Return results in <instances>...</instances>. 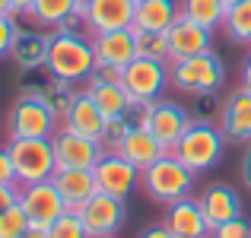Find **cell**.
Returning <instances> with one entry per match:
<instances>
[{"label":"cell","mask_w":251,"mask_h":238,"mask_svg":"<svg viewBox=\"0 0 251 238\" xmlns=\"http://www.w3.org/2000/svg\"><path fill=\"white\" fill-rule=\"evenodd\" d=\"M86 95L92 98V102L102 108L105 118H121V115H130L134 111V98L127 95V89H124L121 83H111V79H102L92 73L86 79Z\"/></svg>","instance_id":"7402d4cb"},{"label":"cell","mask_w":251,"mask_h":238,"mask_svg":"<svg viewBox=\"0 0 251 238\" xmlns=\"http://www.w3.org/2000/svg\"><path fill=\"white\" fill-rule=\"evenodd\" d=\"M51 143H54L57 168H96V162L105 156L102 146H99V140L74 134V130H64V127L54 130Z\"/></svg>","instance_id":"7c38bea8"},{"label":"cell","mask_w":251,"mask_h":238,"mask_svg":"<svg viewBox=\"0 0 251 238\" xmlns=\"http://www.w3.org/2000/svg\"><path fill=\"white\" fill-rule=\"evenodd\" d=\"M194 181H197V171H191L181 159L172 156V153H166L162 159H156L153 165H147L140 171L143 194L150 200L162 203V207L181 200V197H191L194 194Z\"/></svg>","instance_id":"3957f363"},{"label":"cell","mask_w":251,"mask_h":238,"mask_svg":"<svg viewBox=\"0 0 251 238\" xmlns=\"http://www.w3.org/2000/svg\"><path fill=\"white\" fill-rule=\"evenodd\" d=\"M169 83L172 89L184 92V95H213L226 83V64L213 51H201V54L181 57V61H169Z\"/></svg>","instance_id":"7a4b0ae2"},{"label":"cell","mask_w":251,"mask_h":238,"mask_svg":"<svg viewBox=\"0 0 251 238\" xmlns=\"http://www.w3.org/2000/svg\"><path fill=\"white\" fill-rule=\"evenodd\" d=\"M80 219H83L89 238H111V235L121 232L124 222H127V200L96 190V194L83 203Z\"/></svg>","instance_id":"9c48e42d"},{"label":"cell","mask_w":251,"mask_h":238,"mask_svg":"<svg viewBox=\"0 0 251 238\" xmlns=\"http://www.w3.org/2000/svg\"><path fill=\"white\" fill-rule=\"evenodd\" d=\"M25 229H29V216L19 203H13L10 210L0 213V238H19Z\"/></svg>","instance_id":"4dcf8cb0"},{"label":"cell","mask_w":251,"mask_h":238,"mask_svg":"<svg viewBox=\"0 0 251 238\" xmlns=\"http://www.w3.org/2000/svg\"><path fill=\"white\" fill-rule=\"evenodd\" d=\"M105 121H108V118L102 115V108H99V105L86 95V89H80V92H76V98H74V105L67 108V115L61 118V127L99 140V137H102V130H105Z\"/></svg>","instance_id":"ffe728a7"},{"label":"cell","mask_w":251,"mask_h":238,"mask_svg":"<svg viewBox=\"0 0 251 238\" xmlns=\"http://www.w3.org/2000/svg\"><path fill=\"white\" fill-rule=\"evenodd\" d=\"M35 89H38V95L48 102V108L57 115V121L67 115V108L74 105L76 92H80L74 83H67V79H57V76H48V83H45V86H35Z\"/></svg>","instance_id":"4316f807"},{"label":"cell","mask_w":251,"mask_h":238,"mask_svg":"<svg viewBox=\"0 0 251 238\" xmlns=\"http://www.w3.org/2000/svg\"><path fill=\"white\" fill-rule=\"evenodd\" d=\"M220 130L229 143H251V92L232 89L220 111Z\"/></svg>","instance_id":"9a60e30c"},{"label":"cell","mask_w":251,"mask_h":238,"mask_svg":"<svg viewBox=\"0 0 251 238\" xmlns=\"http://www.w3.org/2000/svg\"><path fill=\"white\" fill-rule=\"evenodd\" d=\"M134 3H140V0H134Z\"/></svg>","instance_id":"f6af8a7d"},{"label":"cell","mask_w":251,"mask_h":238,"mask_svg":"<svg viewBox=\"0 0 251 238\" xmlns=\"http://www.w3.org/2000/svg\"><path fill=\"white\" fill-rule=\"evenodd\" d=\"M3 13H10V0H0V16H3ZM13 16V13H10Z\"/></svg>","instance_id":"7bdbcfd3"},{"label":"cell","mask_w":251,"mask_h":238,"mask_svg":"<svg viewBox=\"0 0 251 238\" xmlns=\"http://www.w3.org/2000/svg\"><path fill=\"white\" fill-rule=\"evenodd\" d=\"M162 222L169 232H175V238H210V222L197 197H181V200L169 203Z\"/></svg>","instance_id":"2e32d148"},{"label":"cell","mask_w":251,"mask_h":238,"mask_svg":"<svg viewBox=\"0 0 251 238\" xmlns=\"http://www.w3.org/2000/svg\"><path fill=\"white\" fill-rule=\"evenodd\" d=\"M239 171H242V181H245V188H251V143H248V153L242 156Z\"/></svg>","instance_id":"f35d334b"},{"label":"cell","mask_w":251,"mask_h":238,"mask_svg":"<svg viewBox=\"0 0 251 238\" xmlns=\"http://www.w3.org/2000/svg\"><path fill=\"white\" fill-rule=\"evenodd\" d=\"M248 238H251V235H248Z\"/></svg>","instance_id":"7dc6e473"},{"label":"cell","mask_w":251,"mask_h":238,"mask_svg":"<svg viewBox=\"0 0 251 238\" xmlns=\"http://www.w3.org/2000/svg\"><path fill=\"white\" fill-rule=\"evenodd\" d=\"M0 184H16V171H13V159L6 146H0Z\"/></svg>","instance_id":"e575fe53"},{"label":"cell","mask_w":251,"mask_h":238,"mask_svg":"<svg viewBox=\"0 0 251 238\" xmlns=\"http://www.w3.org/2000/svg\"><path fill=\"white\" fill-rule=\"evenodd\" d=\"M89 3H92V0H74V13H76V16H83Z\"/></svg>","instance_id":"b9f144b4"},{"label":"cell","mask_w":251,"mask_h":238,"mask_svg":"<svg viewBox=\"0 0 251 238\" xmlns=\"http://www.w3.org/2000/svg\"><path fill=\"white\" fill-rule=\"evenodd\" d=\"M6 127H10V137H54V130L61 127V121H57V115L48 108V102L38 95L35 86H29V89H23V95L13 102Z\"/></svg>","instance_id":"52a82bcc"},{"label":"cell","mask_w":251,"mask_h":238,"mask_svg":"<svg viewBox=\"0 0 251 238\" xmlns=\"http://www.w3.org/2000/svg\"><path fill=\"white\" fill-rule=\"evenodd\" d=\"M51 181H54V188L61 190L64 203H67V213H80L83 203L99 190L92 168H57Z\"/></svg>","instance_id":"d6986e66"},{"label":"cell","mask_w":251,"mask_h":238,"mask_svg":"<svg viewBox=\"0 0 251 238\" xmlns=\"http://www.w3.org/2000/svg\"><path fill=\"white\" fill-rule=\"evenodd\" d=\"M48 42H51V32L16 29V38H13V45H10V61L16 64L23 73L45 70V61H48Z\"/></svg>","instance_id":"ac0fdd59"},{"label":"cell","mask_w":251,"mask_h":238,"mask_svg":"<svg viewBox=\"0 0 251 238\" xmlns=\"http://www.w3.org/2000/svg\"><path fill=\"white\" fill-rule=\"evenodd\" d=\"M226 137H223L220 124H210V121H191V127L184 130V137L175 143V149H172V156H178L184 165H188L191 171H210L216 162L223 159L226 153Z\"/></svg>","instance_id":"277c9868"},{"label":"cell","mask_w":251,"mask_h":238,"mask_svg":"<svg viewBox=\"0 0 251 238\" xmlns=\"http://www.w3.org/2000/svg\"><path fill=\"white\" fill-rule=\"evenodd\" d=\"M19 238H51V229H48V226H35V222H29V229H25Z\"/></svg>","instance_id":"74e56055"},{"label":"cell","mask_w":251,"mask_h":238,"mask_svg":"<svg viewBox=\"0 0 251 238\" xmlns=\"http://www.w3.org/2000/svg\"><path fill=\"white\" fill-rule=\"evenodd\" d=\"M19 207L25 210L29 222L35 226H51L57 216L67 213L61 190L54 188V181H35V184H19Z\"/></svg>","instance_id":"30bf717a"},{"label":"cell","mask_w":251,"mask_h":238,"mask_svg":"<svg viewBox=\"0 0 251 238\" xmlns=\"http://www.w3.org/2000/svg\"><path fill=\"white\" fill-rule=\"evenodd\" d=\"M16 171V184H35L51 181L57 171V156L51 137H10L6 143Z\"/></svg>","instance_id":"5b68a950"},{"label":"cell","mask_w":251,"mask_h":238,"mask_svg":"<svg viewBox=\"0 0 251 238\" xmlns=\"http://www.w3.org/2000/svg\"><path fill=\"white\" fill-rule=\"evenodd\" d=\"M16 16H10V13H3L0 16V61L3 57H10V45H13V38H16Z\"/></svg>","instance_id":"836d02e7"},{"label":"cell","mask_w":251,"mask_h":238,"mask_svg":"<svg viewBox=\"0 0 251 238\" xmlns=\"http://www.w3.org/2000/svg\"><path fill=\"white\" fill-rule=\"evenodd\" d=\"M92 175H96V184H99V190H102V194L121 197V200H127V197L140 188V168H137V165H130L127 159L118 156V153H105L96 162Z\"/></svg>","instance_id":"8fae6325"},{"label":"cell","mask_w":251,"mask_h":238,"mask_svg":"<svg viewBox=\"0 0 251 238\" xmlns=\"http://www.w3.org/2000/svg\"><path fill=\"white\" fill-rule=\"evenodd\" d=\"M32 3H35V0H10V13L13 16H29V10H32Z\"/></svg>","instance_id":"ab89813d"},{"label":"cell","mask_w":251,"mask_h":238,"mask_svg":"<svg viewBox=\"0 0 251 238\" xmlns=\"http://www.w3.org/2000/svg\"><path fill=\"white\" fill-rule=\"evenodd\" d=\"M137 35V57L169 61V35L166 32H134Z\"/></svg>","instance_id":"f1b7e54d"},{"label":"cell","mask_w":251,"mask_h":238,"mask_svg":"<svg viewBox=\"0 0 251 238\" xmlns=\"http://www.w3.org/2000/svg\"><path fill=\"white\" fill-rule=\"evenodd\" d=\"M51 238H89V232H86L80 213H64L57 216L54 222H51Z\"/></svg>","instance_id":"1f68e13d"},{"label":"cell","mask_w":251,"mask_h":238,"mask_svg":"<svg viewBox=\"0 0 251 238\" xmlns=\"http://www.w3.org/2000/svg\"><path fill=\"white\" fill-rule=\"evenodd\" d=\"M134 0H92L83 13V29L89 35L127 29V25H134Z\"/></svg>","instance_id":"4fadbf2b"},{"label":"cell","mask_w":251,"mask_h":238,"mask_svg":"<svg viewBox=\"0 0 251 238\" xmlns=\"http://www.w3.org/2000/svg\"><path fill=\"white\" fill-rule=\"evenodd\" d=\"M111 238H118V235H111Z\"/></svg>","instance_id":"bcb514c9"},{"label":"cell","mask_w":251,"mask_h":238,"mask_svg":"<svg viewBox=\"0 0 251 238\" xmlns=\"http://www.w3.org/2000/svg\"><path fill=\"white\" fill-rule=\"evenodd\" d=\"M45 73L67 79V83H86L96 73V51H92V35L86 38L80 32H51L48 42V61Z\"/></svg>","instance_id":"6da1fadb"},{"label":"cell","mask_w":251,"mask_h":238,"mask_svg":"<svg viewBox=\"0 0 251 238\" xmlns=\"http://www.w3.org/2000/svg\"><path fill=\"white\" fill-rule=\"evenodd\" d=\"M121 86L127 89V95L137 105H147L162 98L169 83V61H153V57H134V61L124 67Z\"/></svg>","instance_id":"ba28073f"},{"label":"cell","mask_w":251,"mask_h":238,"mask_svg":"<svg viewBox=\"0 0 251 238\" xmlns=\"http://www.w3.org/2000/svg\"><path fill=\"white\" fill-rule=\"evenodd\" d=\"M134 127V121H130L127 115H121V118H108L105 121V130H102V137H99V146H102V153H115L118 146H121V140L127 137V130Z\"/></svg>","instance_id":"f546056e"},{"label":"cell","mask_w":251,"mask_h":238,"mask_svg":"<svg viewBox=\"0 0 251 238\" xmlns=\"http://www.w3.org/2000/svg\"><path fill=\"white\" fill-rule=\"evenodd\" d=\"M127 118L134 124H140V127H147L169 153L175 149V143L181 140L184 130L194 121V118L184 111V105L172 102V98H156V102H147V105H134V111H130Z\"/></svg>","instance_id":"8992f818"},{"label":"cell","mask_w":251,"mask_h":238,"mask_svg":"<svg viewBox=\"0 0 251 238\" xmlns=\"http://www.w3.org/2000/svg\"><path fill=\"white\" fill-rule=\"evenodd\" d=\"M92 51H96V67H118L124 70L137 57V35L134 25L115 32H102L92 35Z\"/></svg>","instance_id":"5bb4252c"},{"label":"cell","mask_w":251,"mask_h":238,"mask_svg":"<svg viewBox=\"0 0 251 238\" xmlns=\"http://www.w3.org/2000/svg\"><path fill=\"white\" fill-rule=\"evenodd\" d=\"M115 153H118V156H124V159H127L130 165H137V168L143 171L147 165H153L156 159H162V156H166L169 149L162 146V143L156 140V137L150 134L147 127H140V124H134V127L127 130V137L121 140V146H118Z\"/></svg>","instance_id":"603a6c76"},{"label":"cell","mask_w":251,"mask_h":238,"mask_svg":"<svg viewBox=\"0 0 251 238\" xmlns=\"http://www.w3.org/2000/svg\"><path fill=\"white\" fill-rule=\"evenodd\" d=\"M67 16H74V0H35L29 10V19L42 29L54 32Z\"/></svg>","instance_id":"484cf974"},{"label":"cell","mask_w":251,"mask_h":238,"mask_svg":"<svg viewBox=\"0 0 251 238\" xmlns=\"http://www.w3.org/2000/svg\"><path fill=\"white\" fill-rule=\"evenodd\" d=\"M181 16L194 19L203 29H223V19H226V3L223 0H181Z\"/></svg>","instance_id":"d4e9b609"},{"label":"cell","mask_w":251,"mask_h":238,"mask_svg":"<svg viewBox=\"0 0 251 238\" xmlns=\"http://www.w3.org/2000/svg\"><path fill=\"white\" fill-rule=\"evenodd\" d=\"M19 203V184H0V213Z\"/></svg>","instance_id":"d590c367"},{"label":"cell","mask_w":251,"mask_h":238,"mask_svg":"<svg viewBox=\"0 0 251 238\" xmlns=\"http://www.w3.org/2000/svg\"><path fill=\"white\" fill-rule=\"evenodd\" d=\"M223 3H226V10H229V6H235V3H242V0H223Z\"/></svg>","instance_id":"ee69618b"},{"label":"cell","mask_w":251,"mask_h":238,"mask_svg":"<svg viewBox=\"0 0 251 238\" xmlns=\"http://www.w3.org/2000/svg\"><path fill=\"white\" fill-rule=\"evenodd\" d=\"M140 238H175V232H169L166 222H153V226H147L140 232Z\"/></svg>","instance_id":"8d00e7d4"},{"label":"cell","mask_w":251,"mask_h":238,"mask_svg":"<svg viewBox=\"0 0 251 238\" xmlns=\"http://www.w3.org/2000/svg\"><path fill=\"white\" fill-rule=\"evenodd\" d=\"M242 89L251 92V54L242 61Z\"/></svg>","instance_id":"60d3db41"},{"label":"cell","mask_w":251,"mask_h":238,"mask_svg":"<svg viewBox=\"0 0 251 238\" xmlns=\"http://www.w3.org/2000/svg\"><path fill=\"white\" fill-rule=\"evenodd\" d=\"M166 35H169V61H181V57L201 54V51H207L210 42H213V32L197 25L194 19H188V16H178Z\"/></svg>","instance_id":"e0dca14e"},{"label":"cell","mask_w":251,"mask_h":238,"mask_svg":"<svg viewBox=\"0 0 251 238\" xmlns=\"http://www.w3.org/2000/svg\"><path fill=\"white\" fill-rule=\"evenodd\" d=\"M248 235H251V222L245 216H235V219L210 229V238H248Z\"/></svg>","instance_id":"d6a6232c"},{"label":"cell","mask_w":251,"mask_h":238,"mask_svg":"<svg viewBox=\"0 0 251 238\" xmlns=\"http://www.w3.org/2000/svg\"><path fill=\"white\" fill-rule=\"evenodd\" d=\"M178 16V0H140L134 6V32H169Z\"/></svg>","instance_id":"cb8c5ba5"},{"label":"cell","mask_w":251,"mask_h":238,"mask_svg":"<svg viewBox=\"0 0 251 238\" xmlns=\"http://www.w3.org/2000/svg\"><path fill=\"white\" fill-rule=\"evenodd\" d=\"M197 200H201V210H203V216H207L210 229L242 216V197H239V190L229 188V184H210V188H203V194L197 197Z\"/></svg>","instance_id":"44dd1931"},{"label":"cell","mask_w":251,"mask_h":238,"mask_svg":"<svg viewBox=\"0 0 251 238\" xmlns=\"http://www.w3.org/2000/svg\"><path fill=\"white\" fill-rule=\"evenodd\" d=\"M223 32L235 45H251V0H242V3L229 6L226 19H223Z\"/></svg>","instance_id":"83f0119b"}]
</instances>
